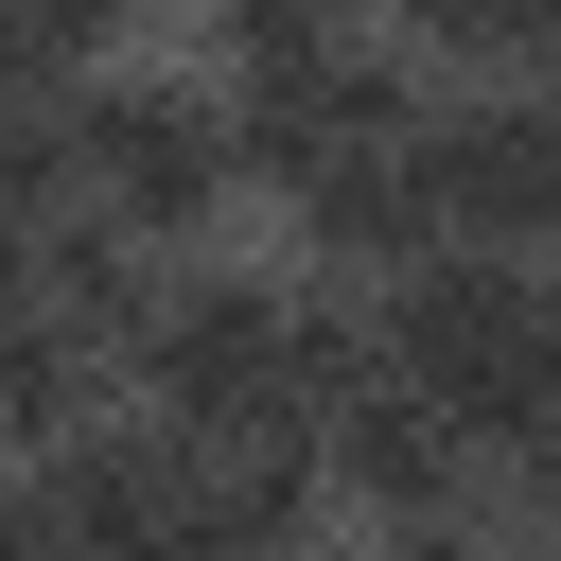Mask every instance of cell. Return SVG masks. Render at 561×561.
<instances>
[{
  "label": "cell",
  "instance_id": "obj_9",
  "mask_svg": "<svg viewBox=\"0 0 561 561\" xmlns=\"http://www.w3.org/2000/svg\"><path fill=\"white\" fill-rule=\"evenodd\" d=\"M210 18H228V53H245V70H298V53H333V35H351V0H210Z\"/></svg>",
  "mask_w": 561,
  "mask_h": 561
},
{
  "label": "cell",
  "instance_id": "obj_13",
  "mask_svg": "<svg viewBox=\"0 0 561 561\" xmlns=\"http://www.w3.org/2000/svg\"><path fill=\"white\" fill-rule=\"evenodd\" d=\"M526 491H543V543H561V438H543V456H526Z\"/></svg>",
  "mask_w": 561,
  "mask_h": 561
},
{
  "label": "cell",
  "instance_id": "obj_14",
  "mask_svg": "<svg viewBox=\"0 0 561 561\" xmlns=\"http://www.w3.org/2000/svg\"><path fill=\"white\" fill-rule=\"evenodd\" d=\"M543 561H561V543H543Z\"/></svg>",
  "mask_w": 561,
  "mask_h": 561
},
{
  "label": "cell",
  "instance_id": "obj_4",
  "mask_svg": "<svg viewBox=\"0 0 561 561\" xmlns=\"http://www.w3.org/2000/svg\"><path fill=\"white\" fill-rule=\"evenodd\" d=\"M53 561H193V438L175 421H70L35 438V491Z\"/></svg>",
  "mask_w": 561,
  "mask_h": 561
},
{
  "label": "cell",
  "instance_id": "obj_7",
  "mask_svg": "<svg viewBox=\"0 0 561 561\" xmlns=\"http://www.w3.org/2000/svg\"><path fill=\"white\" fill-rule=\"evenodd\" d=\"M386 18H403L438 70H491V88H508V70H561V0H386Z\"/></svg>",
  "mask_w": 561,
  "mask_h": 561
},
{
  "label": "cell",
  "instance_id": "obj_1",
  "mask_svg": "<svg viewBox=\"0 0 561 561\" xmlns=\"http://www.w3.org/2000/svg\"><path fill=\"white\" fill-rule=\"evenodd\" d=\"M386 368L421 403H456L473 456H543L561 438V280L526 245H421L386 298H368Z\"/></svg>",
  "mask_w": 561,
  "mask_h": 561
},
{
  "label": "cell",
  "instance_id": "obj_3",
  "mask_svg": "<svg viewBox=\"0 0 561 561\" xmlns=\"http://www.w3.org/2000/svg\"><path fill=\"white\" fill-rule=\"evenodd\" d=\"M245 193V140L210 88H70V210H105L123 245H193Z\"/></svg>",
  "mask_w": 561,
  "mask_h": 561
},
{
  "label": "cell",
  "instance_id": "obj_8",
  "mask_svg": "<svg viewBox=\"0 0 561 561\" xmlns=\"http://www.w3.org/2000/svg\"><path fill=\"white\" fill-rule=\"evenodd\" d=\"M35 210H70V70L0 88V228H35Z\"/></svg>",
  "mask_w": 561,
  "mask_h": 561
},
{
  "label": "cell",
  "instance_id": "obj_10",
  "mask_svg": "<svg viewBox=\"0 0 561 561\" xmlns=\"http://www.w3.org/2000/svg\"><path fill=\"white\" fill-rule=\"evenodd\" d=\"M0 18H18V53H35V70H88V53H105L140 0H0Z\"/></svg>",
  "mask_w": 561,
  "mask_h": 561
},
{
  "label": "cell",
  "instance_id": "obj_2",
  "mask_svg": "<svg viewBox=\"0 0 561 561\" xmlns=\"http://www.w3.org/2000/svg\"><path fill=\"white\" fill-rule=\"evenodd\" d=\"M123 386L175 421V438H245V421H298V280H245V263H175Z\"/></svg>",
  "mask_w": 561,
  "mask_h": 561
},
{
  "label": "cell",
  "instance_id": "obj_6",
  "mask_svg": "<svg viewBox=\"0 0 561 561\" xmlns=\"http://www.w3.org/2000/svg\"><path fill=\"white\" fill-rule=\"evenodd\" d=\"M316 473H333V491H368L386 526H421V508H456V491H473V438H456V403H421L403 368H368L351 403H316Z\"/></svg>",
  "mask_w": 561,
  "mask_h": 561
},
{
  "label": "cell",
  "instance_id": "obj_11",
  "mask_svg": "<svg viewBox=\"0 0 561 561\" xmlns=\"http://www.w3.org/2000/svg\"><path fill=\"white\" fill-rule=\"evenodd\" d=\"M386 561H508L491 526H456V508H421V526H386Z\"/></svg>",
  "mask_w": 561,
  "mask_h": 561
},
{
  "label": "cell",
  "instance_id": "obj_12",
  "mask_svg": "<svg viewBox=\"0 0 561 561\" xmlns=\"http://www.w3.org/2000/svg\"><path fill=\"white\" fill-rule=\"evenodd\" d=\"M0 561H53V526H35V508H0Z\"/></svg>",
  "mask_w": 561,
  "mask_h": 561
},
{
  "label": "cell",
  "instance_id": "obj_5",
  "mask_svg": "<svg viewBox=\"0 0 561 561\" xmlns=\"http://www.w3.org/2000/svg\"><path fill=\"white\" fill-rule=\"evenodd\" d=\"M438 210L456 245H561V70H508L438 123Z\"/></svg>",
  "mask_w": 561,
  "mask_h": 561
}]
</instances>
